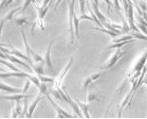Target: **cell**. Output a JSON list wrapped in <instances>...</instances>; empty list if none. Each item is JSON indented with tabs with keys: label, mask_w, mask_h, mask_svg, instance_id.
I'll list each match as a JSON object with an SVG mask.
<instances>
[{
	"label": "cell",
	"mask_w": 147,
	"mask_h": 119,
	"mask_svg": "<svg viewBox=\"0 0 147 119\" xmlns=\"http://www.w3.org/2000/svg\"><path fill=\"white\" fill-rule=\"evenodd\" d=\"M146 62H147V50L144 52L143 54L140 55V58H138L137 62L134 63V65L131 67L130 70L126 73V77H125V79H124V81H123V83H122V85H120V87L115 90V92H117V94H120V92H122V90H123V88H124V85L126 84V82L128 81V79L130 78L131 75H134V73H136V72H141V71H142V69L144 68V66H145V64H146Z\"/></svg>",
	"instance_id": "cell-1"
},
{
	"label": "cell",
	"mask_w": 147,
	"mask_h": 119,
	"mask_svg": "<svg viewBox=\"0 0 147 119\" xmlns=\"http://www.w3.org/2000/svg\"><path fill=\"white\" fill-rule=\"evenodd\" d=\"M72 64H73V58L71 56L70 58H69V62H68L67 64H66V66H65L63 69H61V71L57 75V77L55 79H54V82H53V85L54 87L53 88L55 89H58L61 87V84H63V81H64L65 77H66V75H67V72L69 71V69H70V67L72 66Z\"/></svg>",
	"instance_id": "cell-2"
},
{
	"label": "cell",
	"mask_w": 147,
	"mask_h": 119,
	"mask_svg": "<svg viewBox=\"0 0 147 119\" xmlns=\"http://www.w3.org/2000/svg\"><path fill=\"white\" fill-rule=\"evenodd\" d=\"M125 54V52H124L121 48H117V50L114 51L113 53H112V55L110 56V58L108 60L105 64L103 65V67H102V69H104V70H106V69H108V68H111L113 67L114 65L117 64V61L120 60L123 55Z\"/></svg>",
	"instance_id": "cell-3"
},
{
	"label": "cell",
	"mask_w": 147,
	"mask_h": 119,
	"mask_svg": "<svg viewBox=\"0 0 147 119\" xmlns=\"http://www.w3.org/2000/svg\"><path fill=\"white\" fill-rule=\"evenodd\" d=\"M45 96H46V98H47L48 100L51 102V104H52V106L54 107V109L56 111V116L58 117V118H65V117H68V118H70V117H72V115H71V114L67 113L66 111H65V109H61L59 105H57L56 103H55V101H54L53 99H52L51 95L49 94V92H48Z\"/></svg>",
	"instance_id": "cell-4"
},
{
	"label": "cell",
	"mask_w": 147,
	"mask_h": 119,
	"mask_svg": "<svg viewBox=\"0 0 147 119\" xmlns=\"http://www.w3.org/2000/svg\"><path fill=\"white\" fill-rule=\"evenodd\" d=\"M106 73V71L105 70H100V71H97V72H94V73H92V75H88L87 78L85 79V81H84L83 83V86H84V88H85V90L87 92V88H88V86L92 83V82H94L95 80H98L100 78H102L104 75Z\"/></svg>",
	"instance_id": "cell-5"
},
{
	"label": "cell",
	"mask_w": 147,
	"mask_h": 119,
	"mask_svg": "<svg viewBox=\"0 0 147 119\" xmlns=\"http://www.w3.org/2000/svg\"><path fill=\"white\" fill-rule=\"evenodd\" d=\"M7 53H10V54H13V55H16L17 58H24V61L27 62V63L30 65L31 67H33V65H34L33 60H31V58H29L27 54H24L21 51L18 50V49H16V48H14V47H12V46H11V48L9 49V52H7Z\"/></svg>",
	"instance_id": "cell-6"
},
{
	"label": "cell",
	"mask_w": 147,
	"mask_h": 119,
	"mask_svg": "<svg viewBox=\"0 0 147 119\" xmlns=\"http://www.w3.org/2000/svg\"><path fill=\"white\" fill-rule=\"evenodd\" d=\"M53 41H50V44L48 46V49L46 51V54H45V64L47 65V67L54 73L55 70H54V66L52 64V61H51V50H52V47H53Z\"/></svg>",
	"instance_id": "cell-7"
},
{
	"label": "cell",
	"mask_w": 147,
	"mask_h": 119,
	"mask_svg": "<svg viewBox=\"0 0 147 119\" xmlns=\"http://www.w3.org/2000/svg\"><path fill=\"white\" fill-rule=\"evenodd\" d=\"M2 99H5V100H10V101H18V100H21V99L24 98H29V95H26L24 92H13V95H7V96H2L1 97Z\"/></svg>",
	"instance_id": "cell-8"
},
{
	"label": "cell",
	"mask_w": 147,
	"mask_h": 119,
	"mask_svg": "<svg viewBox=\"0 0 147 119\" xmlns=\"http://www.w3.org/2000/svg\"><path fill=\"white\" fill-rule=\"evenodd\" d=\"M44 99V96H37L36 98L34 99V101L32 102V104H31L30 106H29V109H28V113H27V117L28 118H31L32 116H33V113L34 111H35V109L37 107V105H38V103H39L41 100Z\"/></svg>",
	"instance_id": "cell-9"
},
{
	"label": "cell",
	"mask_w": 147,
	"mask_h": 119,
	"mask_svg": "<svg viewBox=\"0 0 147 119\" xmlns=\"http://www.w3.org/2000/svg\"><path fill=\"white\" fill-rule=\"evenodd\" d=\"M75 101L77 102V104L80 106V111L83 113V117H86V118H89L90 117V114H89V103L88 102H83L78 100V99H74Z\"/></svg>",
	"instance_id": "cell-10"
},
{
	"label": "cell",
	"mask_w": 147,
	"mask_h": 119,
	"mask_svg": "<svg viewBox=\"0 0 147 119\" xmlns=\"http://www.w3.org/2000/svg\"><path fill=\"white\" fill-rule=\"evenodd\" d=\"M0 90H3V92H22V88H17V87H13L11 85L7 84V83H3V82H0Z\"/></svg>",
	"instance_id": "cell-11"
},
{
	"label": "cell",
	"mask_w": 147,
	"mask_h": 119,
	"mask_svg": "<svg viewBox=\"0 0 147 119\" xmlns=\"http://www.w3.org/2000/svg\"><path fill=\"white\" fill-rule=\"evenodd\" d=\"M5 58L9 60V61H11L12 63H17V64H19V65H22V66H24L26 68L32 70V68H30V65L28 64V63H26V62H24V61H20L19 58H17L16 55L10 54V53H5Z\"/></svg>",
	"instance_id": "cell-12"
},
{
	"label": "cell",
	"mask_w": 147,
	"mask_h": 119,
	"mask_svg": "<svg viewBox=\"0 0 147 119\" xmlns=\"http://www.w3.org/2000/svg\"><path fill=\"white\" fill-rule=\"evenodd\" d=\"M21 116H22V106H21L20 100H18V101H16L15 105H14L13 112H12V115H11V117L16 118V117H21Z\"/></svg>",
	"instance_id": "cell-13"
},
{
	"label": "cell",
	"mask_w": 147,
	"mask_h": 119,
	"mask_svg": "<svg viewBox=\"0 0 147 119\" xmlns=\"http://www.w3.org/2000/svg\"><path fill=\"white\" fill-rule=\"evenodd\" d=\"M91 7H92V11L94 12V14L96 15V17L98 18V19H100V21L102 22V24H104L105 21H107V18L104 16L103 14L100 13V10H98V7H97V5H95V4H94L92 1H91Z\"/></svg>",
	"instance_id": "cell-14"
},
{
	"label": "cell",
	"mask_w": 147,
	"mask_h": 119,
	"mask_svg": "<svg viewBox=\"0 0 147 119\" xmlns=\"http://www.w3.org/2000/svg\"><path fill=\"white\" fill-rule=\"evenodd\" d=\"M44 64H45V62H41V63H34L33 67H32V70H33L37 75H44Z\"/></svg>",
	"instance_id": "cell-15"
},
{
	"label": "cell",
	"mask_w": 147,
	"mask_h": 119,
	"mask_svg": "<svg viewBox=\"0 0 147 119\" xmlns=\"http://www.w3.org/2000/svg\"><path fill=\"white\" fill-rule=\"evenodd\" d=\"M13 21L15 22L17 27H22V26H28V24H30V22L28 21V19L26 17H15L14 16L13 18Z\"/></svg>",
	"instance_id": "cell-16"
},
{
	"label": "cell",
	"mask_w": 147,
	"mask_h": 119,
	"mask_svg": "<svg viewBox=\"0 0 147 119\" xmlns=\"http://www.w3.org/2000/svg\"><path fill=\"white\" fill-rule=\"evenodd\" d=\"M91 30H95V31H100V32H104V33H106V34H108V35L112 36L113 38L117 37V35H119L117 33H115V32H113V31H111V30H108V29H106V28L92 27V28H91Z\"/></svg>",
	"instance_id": "cell-17"
},
{
	"label": "cell",
	"mask_w": 147,
	"mask_h": 119,
	"mask_svg": "<svg viewBox=\"0 0 147 119\" xmlns=\"http://www.w3.org/2000/svg\"><path fill=\"white\" fill-rule=\"evenodd\" d=\"M100 99L102 98H100L97 94H93V92L89 94L88 92H86V102H88V103H90L92 101H100Z\"/></svg>",
	"instance_id": "cell-18"
},
{
	"label": "cell",
	"mask_w": 147,
	"mask_h": 119,
	"mask_svg": "<svg viewBox=\"0 0 147 119\" xmlns=\"http://www.w3.org/2000/svg\"><path fill=\"white\" fill-rule=\"evenodd\" d=\"M0 64H2L3 66H7V67H9L11 70H13V71H21L19 68H17L15 65H13L12 63H10V62L4 61L3 58H0Z\"/></svg>",
	"instance_id": "cell-19"
},
{
	"label": "cell",
	"mask_w": 147,
	"mask_h": 119,
	"mask_svg": "<svg viewBox=\"0 0 147 119\" xmlns=\"http://www.w3.org/2000/svg\"><path fill=\"white\" fill-rule=\"evenodd\" d=\"M134 41H120V43H112L111 45H109L107 47V49H117V48H121L123 47L124 45L128 44V43H132Z\"/></svg>",
	"instance_id": "cell-20"
},
{
	"label": "cell",
	"mask_w": 147,
	"mask_h": 119,
	"mask_svg": "<svg viewBox=\"0 0 147 119\" xmlns=\"http://www.w3.org/2000/svg\"><path fill=\"white\" fill-rule=\"evenodd\" d=\"M132 37L134 38H138V39H142V41H147V35H145V34H142L140 33V32H134V34H132Z\"/></svg>",
	"instance_id": "cell-21"
},
{
	"label": "cell",
	"mask_w": 147,
	"mask_h": 119,
	"mask_svg": "<svg viewBox=\"0 0 147 119\" xmlns=\"http://www.w3.org/2000/svg\"><path fill=\"white\" fill-rule=\"evenodd\" d=\"M28 109H29V103H28V101H27V98H24V107H22V116H21V117H27Z\"/></svg>",
	"instance_id": "cell-22"
},
{
	"label": "cell",
	"mask_w": 147,
	"mask_h": 119,
	"mask_svg": "<svg viewBox=\"0 0 147 119\" xmlns=\"http://www.w3.org/2000/svg\"><path fill=\"white\" fill-rule=\"evenodd\" d=\"M137 26H138V28H139V30H140L142 33H144L145 35H147V27L146 26H144V24H140V22H138Z\"/></svg>",
	"instance_id": "cell-23"
},
{
	"label": "cell",
	"mask_w": 147,
	"mask_h": 119,
	"mask_svg": "<svg viewBox=\"0 0 147 119\" xmlns=\"http://www.w3.org/2000/svg\"><path fill=\"white\" fill-rule=\"evenodd\" d=\"M34 0H24V7H22V9H21V11L22 12H24V11L27 10L28 7H30V4L33 2Z\"/></svg>",
	"instance_id": "cell-24"
},
{
	"label": "cell",
	"mask_w": 147,
	"mask_h": 119,
	"mask_svg": "<svg viewBox=\"0 0 147 119\" xmlns=\"http://www.w3.org/2000/svg\"><path fill=\"white\" fill-rule=\"evenodd\" d=\"M80 14H85V0H80Z\"/></svg>",
	"instance_id": "cell-25"
},
{
	"label": "cell",
	"mask_w": 147,
	"mask_h": 119,
	"mask_svg": "<svg viewBox=\"0 0 147 119\" xmlns=\"http://www.w3.org/2000/svg\"><path fill=\"white\" fill-rule=\"evenodd\" d=\"M30 84H31V80L30 79H28L27 81H26V84H24V87L22 88V92H26L28 90V89L30 88Z\"/></svg>",
	"instance_id": "cell-26"
},
{
	"label": "cell",
	"mask_w": 147,
	"mask_h": 119,
	"mask_svg": "<svg viewBox=\"0 0 147 119\" xmlns=\"http://www.w3.org/2000/svg\"><path fill=\"white\" fill-rule=\"evenodd\" d=\"M119 1H120V0H114V5H115V9L117 10V12H120V14H121V5H120V3H119Z\"/></svg>",
	"instance_id": "cell-27"
},
{
	"label": "cell",
	"mask_w": 147,
	"mask_h": 119,
	"mask_svg": "<svg viewBox=\"0 0 147 119\" xmlns=\"http://www.w3.org/2000/svg\"><path fill=\"white\" fill-rule=\"evenodd\" d=\"M50 3H51V0H44V1H42V4H41V7H46L47 5H49Z\"/></svg>",
	"instance_id": "cell-28"
},
{
	"label": "cell",
	"mask_w": 147,
	"mask_h": 119,
	"mask_svg": "<svg viewBox=\"0 0 147 119\" xmlns=\"http://www.w3.org/2000/svg\"><path fill=\"white\" fill-rule=\"evenodd\" d=\"M61 1H63V0H57V1H56V3H55V5H54V10H56V9H57V7H58V5H59V4H60V2H61Z\"/></svg>",
	"instance_id": "cell-29"
},
{
	"label": "cell",
	"mask_w": 147,
	"mask_h": 119,
	"mask_svg": "<svg viewBox=\"0 0 147 119\" xmlns=\"http://www.w3.org/2000/svg\"><path fill=\"white\" fill-rule=\"evenodd\" d=\"M141 7V9H143V12H146V7H147V5H146V4H141V5H140V7Z\"/></svg>",
	"instance_id": "cell-30"
},
{
	"label": "cell",
	"mask_w": 147,
	"mask_h": 119,
	"mask_svg": "<svg viewBox=\"0 0 147 119\" xmlns=\"http://www.w3.org/2000/svg\"><path fill=\"white\" fill-rule=\"evenodd\" d=\"M104 1H105V2H106V3L108 4V7L110 9V7H111V4H112V3H111V1H110V0H104Z\"/></svg>",
	"instance_id": "cell-31"
},
{
	"label": "cell",
	"mask_w": 147,
	"mask_h": 119,
	"mask_svg": "<svg viewBox=\"0 0 147 119\" xmlns=\"http://www.w3.org/2000/svg\"><path fill=\"white\" fill-rule=\"evenodd\" d=\"M92 2H93L95 5H97V7H98V0H92Z\"/></svg>",
	"instance_id": "cell-32"
},
{
	"label": "cell",
	"mask_w": 147,
	"mask_h": 119,
	"mask_svg": "<svg viewBox=\"0 0 147 119\" xmlns=\"http://www.w3.org/2000/svg\"><path fill=\"white\" fill-rule=\"evenodd\" d=\"M4 71H5V70H4L3 68H2L1 66H0V72H4Z\"/></svg>",
	"instance_id": "cell-33"
}]
</instances>
